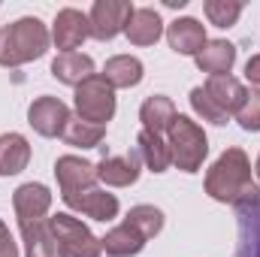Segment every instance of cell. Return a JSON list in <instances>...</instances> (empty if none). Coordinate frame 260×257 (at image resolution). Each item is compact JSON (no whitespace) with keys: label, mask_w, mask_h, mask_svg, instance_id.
<instances>
[{"label":"cell","mask_w":260,"mask_h":257,"mask_svg":"<svg viewBox=\"0 0 260 257\" xmlns=\"http://www.w3.org/2000/svg\"><path fill=\"white\" fill-rule=\"evenodd\" d=\"M206 194L218 203L245 206L260 197V188L251 182V164L242 148H227L206 173Z\"/></svg>","instance_id":"obj_1"},{"label":"cell","mask_w":260,"mask_h":257,"mask_svg":"<svg viewBox=\"0 0 260 257\" xmlns=\"http://www.w3.org/2000/svg\"><path fill=\"white\" fill-rule=\"evenodd\" d=\"M49 30L40 18H18L0 34V67H21L49 52Z\"/></svg>","instance_id":"obj_2"},{"label":"cell","mask_w":260,"mask_h":257,"mask_svg":"<svg viewBox=\"0 0 260 257\" xmlns=\"http://www.w3.org/2000/svg\"><path fill=\"white\" fill-rule=\"evenodd\" d=\"M167 145H170V157L182 173H197L209 154V139L203 127L191 121L188 115H176V121L167 130Z\"/></svg>","instance_id":"obj_3"},{"label":"cell","mask_w":260,"mask_h":257,"mask_svg":"<svg viewBox=\"0 0 260 257\" xmlns=\"http://www.w3.org/2000/svg\"><path fill=\"white\" fill-rule=\"evenodd\" d=\"M49 230L55 236L61 257H100V251H103L100 239L73 215H52Z\"/></svg>","instance_id":"obj_4"},{"label":"cell","mask_w":260,"mask_h":257,"mask_svg":"<svg viewBox=\"0 0 260 257\" xmlns=\"http://www.w3.org/2000/svg\"><path fill=\"white\" fill-rule=\"evenodd\" d=\"M76 115L100 127L115 115V88L100 73H94L76 88Z\"/></svg>","instance_id":"obj_5"},{"label":"cell","mask_w":260,"mask_h":257,"mask_svg":"<svg viewBox=\"0 0 260 257\" xmlns=\"http://www.w3.org/2000/svg\"><path fill=\"white\" fill-rule=\"evenodd\" d=\"M133 9H136V6H133L130 0H97V3L91 6V15H88V21H91V37L106 43V40L124 34Z\"/></svg>","instance_id":"obj_6"},{"label":"cell","mask_w":260,"mask_h":257,"mask_svg":"<svg viewBox=\"0 0 260 257\" xmlns=\"http://www.w3.org/2000/svg\"><path fill=\"white\" fill-rule=\"evenodd\" d=\"M55 176H58V185H61V200L73 197V194H82V191H91L97 188V167L76 157V154H64L58 157L55 164Z\"/></svg>","instance_id":"obj_7"},{"label":"cell","mask_w":260,"mask_h":257,"mask_svg":"<svg viewBox=\"0 0 260 257\" xmlns=\"http://www.w3.org/2000/svg\"><path fill=\"white\" fill-rule=\"evenodd\" d=\"M70 121V109H67L64 100L58 97H37L30 106H27V124L37 130L40 136H61Z\"/></svg>","instance_id":"obj_8"},{"label":"cell","mask_w":260,"mask_h":257,"mask_svg":"<svg viewBox=\"0 0 260 257\" xmlns=\"http://www.w3.org/2000/svg\"><path fill=\"white\" fill-rule=\"evenodd\" d=\"M88 37H91V21H88L85 12H79V9H73V6H67V9L58 12L55 27H52V40H55V46L61 49V55H64V52H76Z\"/></svg>","instance_id":"obj_9"},{"label":"cell","mask_w":260,"mask_h":257,"mask_svg":"<svg viewBox=\"0 0 260 257\" xmlns=\"http://www.w3.org/2000/svg\"><path fill=\"white\" fill-rule=\"evenodd\" d=\"M203 91H206V97L224 112V115H236L239 109H242V103H245V85L239 82V79H233L230 73L227 76H209L206 79V85H203Z\"/></svg>","instance_id":"obj_10"},{"label":"cell","mask_w":260,"mask_h":257,"mask_svg":"<svg viewBox=\"0 0 260 257\" xmlns=\"http://www.w3.org/2000/svg\"><path fill=\"white\" fill-rule=\"evenodd\" d=\"M12 206H15L18 224H21V221H40V218L49 215L52 194H49L46 185H40V182H27V185L15 188V194H12Z\"/></svg>","instance_id":"obj_11"},{"label":"cell","mask_w":260,"mask_h":257,"mask_svg":"<svg viewBox=\"0 0 260 257\" xmlns=\"http://www.w3.org/2000/svg\"><path fill=\"white\" fill-rule=\"evenodd\" d=\"M239 218V239L233 257H260V197L254 203L236 206Z\"/></svg>","instance_id":"obj_12"},{"label":"cell","mask_w":260,"mask_h":257,"mask_svg":"<svg viewBox=\"0 0 260 257\" xmlns=\"http://www.w3.org/2000/svg\"><path fill=\"white\" fill-rule=\"evenodd\" d=\"M167 43L176 55H194L197 58L209 40H206V27L197 18H176L167 27Z\"/></svg>","instance_id":"obj_13"},{"label":"cell","mask_w":260,"mask_h":257,"mask_svg":"<svg viewBox=\"0 0 260 257\" xmlns=\"http://www.w3.org/2000/svg\"><path fill=\"white\" fill-rule=\"evenodd\" d=\"M64 203L73 212H82V215H88V218H94V221H112V218L118 215V200H115V194H106V191H100V188L73 194V197H67Z\"/></svg>","instance_id":"obj_14"},{"label":"cell","mask_w":260,"mask_h":257,"mask_svg":"<svg viewBox=\"0 0 260 257\" xmlns=\"http://www.w3.org/2000/svg\"><path fill=\"white\" fill-rule=\"evenodd\" d=\"M139 151H127V154H118V157H106L97 164V179L112 185V188H127L139 179Z\"/></svg>","instance_id":"obj_15"},{"label":"cell","mask_w":260,"mask_h":257,"mask_svg":"<svg viewBox=\"0 0 260 257\" xmlns=\"http://www.w3.org/2000/svg\"><path fill=\"white\" fill-rule=\"evenodd\" d=\"M124 34H127V40L133 46H154L160 40V34H164V21H160V15L154 9L139 6V9H133Z\"/></svg>","instance_id":"obj_16"},{"label":"cell","mask_w":260,"mask_h":257,"mask_svg":"<svg viewBox=\"0 0 260 257\" xmlns=\"http://www.w3.org/2000/svg\"><path fill=\"white\" fill-rule=\"evenodd\" d=\"M194 61L209 76H227L233 70V64H236V46L227 43V40H209Z\"/></svg>","instance_id":"obj_17"},{"label":"cell","mask_w":260,"mask_h":257,"mask_svg":"<svg viewBox=\"0 0 260 257\" xmlns=\"http://www.w3.org/2000/svg\"><path fill=\"white\" fill-rule=\"evenodd\" d=\"M176 103L170 100V97H164V94H151L145 103H142V109H139V121H142V130H151V133H157V136H164L170 124L176 121Z\"/></svg>","instance_id":"obj_18"},{"label":"cell","mask_w":260,"mask_h":257,"mask_svg":"<svg viewBox=\"0 0 260 257\" xmlns=\"http://www.w3.org/2000/svg\"><path fill=\"white\" fill-rule=\"evenodd\" d=\"M21 236H24V257H61L55 236L49 230V218L40 221H21Z\"/></svg>","instance_id":"obj_19"},{"label":"cell","mask_w":260,"mask_h":257,"mask_svg":"<svg viewBox=\"0 0 260 257\" xmlns=\"http://www.w3.org/2000/svg\"><path fill=\"white\" fill-rule=\"evenodd\" d=\"M52 76L58 82H64V85L79 88L85 79L94 76V61L88 55H82V52H64V55H58L52 61Z\"/></svg>","instance_id":"obj_20"},{"label":"cell","mask_w":260,"mask_h":257,"mask_svg":"<svg viewBox=\"0 0 260 257\" xmlns=\"http://www.w3.org/2000/svg\"><path fill=\"white\" fill-rule=\"evenodd\" d=\"M30 160V145L21 133L0 136V176H18Z\"/></svg>","instance_id":"obj_21"},{"label":"cell","mask_w":260,"mask_h":257,"mask_svg":"<svg viewBox=\"0 0 260 257\" xmlns=\"http://www.w3.org/2000/svg\"><path fill=\"white\" fill-rule=\"evenodd\" d=\"M100 245H103V251L109 257H133L145 248V236H142L139 230H133L127 221H124V224L112 227V230L100 239Z\"/></svg>","instance_id":"obj_22"},{"label":"cell","mask_w":260,"mask_h":257,"mask_svg":"<svg viewBox=\"0 0 260 257\" xmlns=\"http://www.w3.org/2000/svg\"><path fill=\"white\" fill-rule=\"evenodd\" d=\"M112 88H133L142 82V61L133 58V55H115L109 58L103 73H100Z\"/></svg>","instance_id":"obj_23"},{"label":"cell","mask_w":260,"mask_h":257,"mask_svg":"<svg viewBox=\"0 0 260 257\" xmlns=\"http://www.w3.org/2000/svg\"><path fill=\"white\" fill-rule=\"evenodd\" d=\"M136 151H139V157L148 164L151 173H164V170L173 164L167 139L157 136V133H151V130H139V136H136Z\"/></svg>","instance_id":"obj_24"},{"label":"cell","mask_w":260,"mask_h":257,"mask_svg":"<svg viewBox=\"0 0 260 257\" xmlns=\"http://www.w3.org/2000/svg\"><path fill=\"white\" fill-rule=\"evenodd\" d=\"M103 133L106 130L100 127V124H91V121H82L79 115H70V121H67L64 127V142L67 145H76V148H97L100 142H103Z\"/></svg>","instance_id":"obj_25"},{"label":"cell","mask_w":260,"mask_h":257,"mask_svg":"<svg viewBox=\"0 0 260 257\" xmlns=\"http://www.w3.org/2000/svg\"><path fill=\"white\" fill-rule=\"evenodd\" d=\"M124 221H127L133 230H139V233L145 236V242L154 239V236L164 230V212H160L157 206H133Z\"/></svg>","instance_id":"obj_26"},{"label":"cell","mask_w":260,"mask_h":257,"mask_svg":"<svg viewBox=\"0 0 260 257\" xmlns=\"http://www.w3.org/2000/svg\"><path fill=\"white\" fill-rule=\"evenodd\" d=\"M203 9H206V18L215 27H233L239 21V15H242V3L239 0H206Z\"/></svg>","instance_id":"obj_27"},{"label":"cell","mask_w":260,"mask_h":257,"mask_svg":"<svg viewBox=\"0 0 260 257\" xmlns=\"http://www.w3.org/2000/svg\"><path fill=\"white\" fill-rule=\"evenodd\" d=\"M236 121H239L242 130H251V133L260 130V88H251V91L245 94V103H242V109L236 112Z\"/></svg>","instance_id":"obj_28"},{"label":"cell","mask_w":260,"mask_h":257,"mask_svg":"<svg viewBox=\"0 0 260 257\" xmlns=\"http://www.w3.org/2000/svg\"><path fill=\"white\" fill-rule=\"evenodd\" d=\"M191 106H194V112L203 118V121H212V124H218V127H221V124H227V118H230V115H224V112H221L209 97H206V91H203V88H194V91H191Z\"/></svg>","instance_id":"obj_29"},{"label":"cell","mask_w":260,"mask_h":257,"mask_svg":"<svg viewBox=\"0 0 260 257\" xmlns=\"http://www.w3.org/2000/svg\"><path fill=\"white\" fill-rule=\"evenodd\" d=\"M0 257H18V245H15V239L3 221H0Z\"/></svg>","instance_id":"obj_30"},{"label":"cell","mask_w":260,"mask_h":257,"mask_svg":"<svg viewBox=\"0 0 260 257\" xmlns=\"http://www.w3.org/2000/svg\"><path fill=\"white\" fill-rule=\"evenodd\" d=\"M245 79L254 82V85H260V55L248 58V64H245Z\"/></svg>","instance_id":"obj_31"},{"label":"cell","mask_w":260,"mask_h":257,"mask_svg":"<svg viewBox=\"0 0 260 257\" xmlns=\"http://www.w3.org/2000/svg\"><path fill=\"white\" fill-rule=\"evenodd\" d=\"M257 179H260V157H257Z\"/></svg>","instance_id":"obj_32"}]
</instances>
